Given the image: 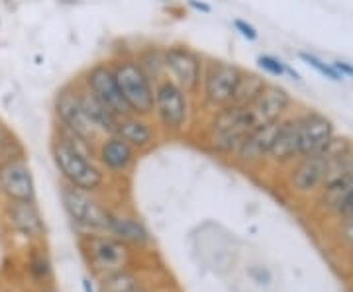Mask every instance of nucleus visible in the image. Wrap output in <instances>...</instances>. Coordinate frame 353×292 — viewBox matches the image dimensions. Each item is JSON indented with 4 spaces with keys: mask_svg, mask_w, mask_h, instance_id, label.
<instances>
[{
    "mask_svg": "<svg viewBox=\"0 0 353 292\" xmlns=\"http://www.w3.org/2000/svg\"><path fill=\"white\" fill-rule=\"evenodd\" d=\"M118 89L126 101L130 112L143 118L153 116V83L138 65L132 53H118L110 59Z\"/></svg>",
    "mask_w": 353,
    "mask_h": 292,
    "instance_id": "1",
    "label": "nucleus"
},
{
    "mask_svg": "<svg viewBox=\"0 0 353 292\" xmlns=\"http://www.w3.org/2000/svg\"><path fill=\"white\" fill-rule=\"evenodd\" d=\"M252 129H255V124L248 110L230 104L212 112L204 127V141L214 153L234 155Z\"/></svg>",
    "mask_w": 353,
    "mask_h": 292,
    "instance_id": "2",
    "label": "nucleus"
},
{
    "mask_svg": "<svg viewBox=\"0 0 353 292\" xmlns=\"http://www.w3.org/2000/svg\"><path fill=\"white\" fill-rule=\"evenodd\" d=\"M189 94L175 85L171 79H161L153 87V118L165 134H181L189 126L190 104Z\"/></svg>",
    "mask_w": 353,
    "mask_h": 292,
    "instance_id": "3",
    "label": "nucleus"
},
{
    "mask_svg": "<svg viewBox=\"0 0 353 292\" xmlns=\"http://www.w3.org/2000/svg\"><path fill=\"white\" fill-rule=\"evenodd\" d=\"M243 67L234 61L206 57L204 61V73H202V85L199 98L204 110L216 112L224 106H230L234 89L240 81Z\"/></svg>",
    "mask_w": 353,
    "mask_h": 292,
    "instance_id": "4",
    "label": "nucleus"
},
{
    "mask_svg": "<svg viewBox=\"0 0 353 292\" xmlns=\"http://www.w3.org/2000/svg\"><path fill=\"white\" fill-rule=\"evenodd\" d=\"M51 157L67 185L87 192L99 191L104 185V173L101 167L92 159H87L81 153L73 152L57 138L51 141Z\"/></svg>",
    "mask_w": 353,
    "mask_h": 292,
    "instance_id": "5",
    "label": "nucleus"
},
{
    "mask_svg": "<svg viewBox=\"0 0 353 292\" xmlns=\"http://www.w3.org/2000/svg\"><path fill=\"white\" fill-rule=\"evenodd\" d=\"M206 55L185 43H171L165 45V67L167 79H171L175 85L189 94L190 98H199L204 73Z\"/></svg>",
    "mask_w": 353,
    "mask_h": 292,
    "instance_id": "6",
    "label": "nucleus"
},
{
    "mask_svg": "<svg viewBox=\"0 0 353 292\" xmlns=\"http://www.w3.org/2000/svg\"><path fill=\"white\" fill-rule=\"evenodd\" d=\"M79 79L97 98H101L108 106V110L116 118H124V116L132 114L126 101H124V96H122V92L118 89L110 59L92 63L79 75Z\"/></svg>",
    "mask_w": 353,
    "mask_h": 292,
    "instance_id": "7",
    "label": "nucleus"
},
{
    "mask_svg": "<svg viewBox=\"0 0 353 292\" xmlns=\"http://www.w3.org/2000/svg\"><path fill=\"white\" fill-rule=\"evenodd\" d=\"M53 114L57 120V126H63L67 129H73L81 136H87L88 140L99 141L101 134L92 127L83 112V106L79 101V90H77V81L65 83L61 89H57L53 96Z\"/></svg>",
    "mask_w": 353,
    "mask_h": 292,
    "instance_id": "8",
    "label": "nucleus"
},
{
    "mask_svg": "<svg viewBox=\"0 0 353 292\" xmlns=\"http://www.w3.org/2000/svg\"><path fill=\"white\" fill-rule=\"evenodd\" d=\"M61 200H63L67 214L75 220L77 224L88 229H108V216L101 204L92 198V192L81 191L71 185L61 187Z\"/></svg>",
    "mask_w": 353,
    "mask_h": 292,
    "instance_id": "9",
    "label": "nucleus"
},
{
    "mask_svg": "<svg viewBox=\"0 0 353 292\" xmlns=\"http://www.w3.org/2000/svg\"><path fill=\"white\" fill-rule=\"evenodd\" d=\"M290 106H292V96L289 94V90L267 83L265 89L259 92V96L245 110L253 120L255 127H259L265 124L281 122L290 110Z\"/></svg>",
    "mask_w": 353,
    "mask_h": 292,
    "instance_id": "10",
    "label": "nucleus"
},
{
    "mask_svg": "<svg viewBox=\"0 0 353 292\" xmlns=\"http://www.w3.org/2000/svg\"><path fill=\"white\" fill-rule=\"evenodd\" d=\"M299 134H301V157L318 155L326 147L334 136V122L328 116L308 110L303 116H299Z\"/></svg>",
    "mask_w": 353,
    "mask_h": 292,
    "instance_id": "11",
    "label": "nucleus"
},
{
    "mask_svg": "<svg viewBox=\"0 0 353 292\" xmlns=\"http://www.w3.org/2000/svg\"><path fill=\"white\" fill-rule=\"evenodd\" d=\"M87 255L94 269L102 275L124 271L128 263V249L120 240L110 238H88L85 242Z\"/></svg>",
    "mask_w": 353,
    "mask_h": 292,
    "instance_id": "12",
    "label": "nucleus"
},
{
    "mask_svg": "<svg viewBox=\"0 0 353 292\" xmlns=\"http://www.w3.org/2000/svg\"><path fill=\"white\" fill-rule=\"evenodd\" d=\"M0 191L8 200H36V182L26 159L0 165Z\"/></svg>",
    "mask_w": 353,
    "mask_h": 292,
    "instance_id": "13",
    "label": "nucleus"
},
{
    "mask_svg": "<svg viewBox=\"0 0 353 292\" xmlns=\"http://www.w3.org/2000/svg\"><path fill=\"white\" fill-rule=\"evenodd\" d=\"M136 149L122 140L120 136L110 134L104 136L97 147V157L102 163V167H106L112 173H126L132 169V165L136 163Z\"/></svg>",
    "mask_w": 353,
    "mask_h": 292,
    "instance_id": "14",
    "label": "nucleus"
},
{
    "mask_svg": "<svg viewBox=\"0 0 353 292\" xmlns=\"http://www.w3.org/2000/svg\"><path fill=\"white\" fill-rule=\"evenodd\" d=\"M279 124L281 122H273V124H265V126L252 129L234 155L240 159L241 163H248V165L267 159V155L271 152V145L275 141V136H277Z\"/></svg>",
    "mask_w": 353,
    "mask_h": 292,
    "instance_id": "15",
    "label": "nucleus"
},
{
    "mask_svg": "<svg viewBox=\"0 0 353 292\" xmlns=\"http://www.w3.org/2000/svg\"><path fill=\"white\" fill-rule=\"evenodd\" d=\"M114 134L120 136L126 143H130L136 152H143V149H150L155 143L157 127L150 118L130 114L124 116V118H118Z\"/></svg>",
    "mask_w": 353,
    "mask_h": 292,
    "instance_id": "16",
    "label": "nucleus"
},
{
    "mask_svg": "<svg viewBox=\"0 0 353 292\" xmlns=\"http://www.w3.org/2000/svg\"><path fill=\"white\" fill-rule=\"evenodd\" d=\"M301 157V134H299V116L283 118L279 124L277 136L271 145L267 159L275 163H289L292 159Z\"/></svg>",
    "mask_w": 353,
    "mask_h": 292,
    "instance_id": "17",
    "label": "nucleus"
},
{
    "mask_svg": "<svg viewBox=\"0 0 353 292\" xmlns=\"http://www.w3.org/2000/svg\"><path fill=\"white\" fill-rule=\"evenodd\" d=\"M77 90H79V101L83 106V112L87 116V120L92 124V127L101 134V136H110L116 132V124H118V118L108 110V106L97 98L90 90L81 83V79L77 76Z\"/></svg>",
    "mask_w": 353,
    "mask_h": 292,
    "instance_id": "18",
    "label": "nucleus"
},
{
    "mask_svg": "<svg viewBox=\"0 0 353 292\" xmlns=\"http://www.w3.org/2000/svg\"><path fill=\"white\" fill-rule=\"evenodd\" d=\"M6 214L10 220V226L26 238H39L46 229L36 200H30V202L28 200H10Z\"/></svg>",
    "mask_w": 353,
    "mask_h": 292,
    "instance_id": "19",
    "label": "nucleus"
},
{
    "mask_svg": "<svg viewBox=\"0 0 353 292\" xmlns=\"http://www.w3.org/2000/svg\"><path fill=\"white\" fill-rule=\"evenodd\" d=\"M328 161L320 155H308L294 169L292 175V187L299 192H312L324 185Z\"/></svg>",
    "mask_w": 353,
    "mask_h": 292,
    "instance_id": "20",
    "label": "nucleus"
},
{
    "mask_svg": "<svg viewBox=\"0 0 353 292\" xmlns=\"http://www.w3.org/2000/svg\"><path fill=\"white\" fill-rule=\"evenodd\" d=\"M138 65L145 71V75L152 79L153 83L161 81L167 76V67H165V45L157 43H145L132 53Z\"/></svg>",
    "mask_w": 353,
    "mask_h": 292,
    "instance_id": "21",
    "label": "nucleus"
},
{
    "mask_svg": "<svg viewBox=\"0 0 353 292\" xmlns=\"http://www.w3.org/2000/svg\"><path fill=\"white\" fill-rule=\"evenodd\" d=\"M108 231L122 243H145L150 240L148 229L143 228L138 220L120 216V214L108 216Z\"/></svg>",
    "mask_w": 353,
    "mask_h": 292,
    "instance_id": "22",
    "label": "nucleus"
},
{
    "mask_svg": "<svg viewBox=\"0 0 353 292\" xmlns=\"http://www.w3.org/2000/svg\"><path fill=\"white\" fill-rule=\"evenodd\" d=\"M265 85H267V81H265L263 76L253 73V71H245L243 69L240 81H238V85L234 89L230 104L232 106H240V108H248L259 96V92L265 89Z\"/></svg>",
    "mask_w": 353,
    "mask_h": 292,
    "instance_id": "23",
    "label": "nucleus"
},
{
    "mask_svg": "<svg viewBox=\"0 0 353 292\" xmlns=\"http://www.w3.org/2000/svg\"><path fill=\"white\" fill-rule=\"evenodd\" d=\"M26 149L20 138L0 120V165L10 163L14 159H24Z\"/></svg>",
    "mask_w": 353,
    "mask_h": 292,
    "instance_id": "24",
    "label": "nucleus"
},
{
    "mask_svg": "<svg viewBox=\"0 0 353 292\" xmlns=\"http://www.w3.org/2000/svg\"><path fill=\"white\" fill-rule=\"evenodd\" d=\"M138 289V282L132 275H128L124 271L106 275L102 280V292H132Z\"/></svg>",
    "mask_w": 353,
    "mask_h": 292,
    "instance_id": "25",
    "label": "nucleus"
},
{
    "mask_svg": "<svg viewBox=\"0 0 353 292\" xmlns=\"http://www.w3.org/2000/svg\"><path fill=\"white\" fill-rule=\"evenodd\" d=\"M299 57H301L304 63L308 65V67H312L314 71H318V73L324 76V79H330V81H334V83H340V81H343V76H341L340 73L334 69V65L322 61V59H320L318 55H314V53H306V51H301V53H299Z\"/></svg>",
    "mask_w": 353,
    "mask_h": 292,
    "instance_id": "26",
    "label": "nucleus"
},
{
    "mask_svg": "<svg viewBox=\"0 0 353 292\" xmlns=\"http://www.w3.org/2000/svg\"><path fill=\"white\" fill-rule=\"evenodd\" d=\"M257 65H259V69H263L265 73L271 76H283L285 75V67H287L285 61H281L279 57L269 55V53L257 55Z\"/></svg>",
    "mask_w": 353,
    "mask_h": 292,
    "instance_id": "27",
    "label": "nucleus"
},
{
    "mask_svg": "<svg viewBox=\"0 0 353 292\" xmlns=\"http://www.w3.org/2000/svg\"><path fill=\"white\" fill-rule=\"evenodd\" d=\"M232 25L236 28V32L240 34L241 38H245L248 41H255V39L259 38V34H257L255 25L250 24L248 20H241V18H234V20H232Z\"/></svg>",
    "mask_w": 353,
    "mask_h": 292,
    "instance_id": "28",
    "label": "nucleus"
},
{
    "mask_svg": "<svg viewBox=\"0 0 353 292\" xmlns=\"http://www.w3.org/2000/svg\"><path fill=\"white\" fill-rule=\"evenodd\" d=\"M187 6L192 8L194 12L212 14V6H210L208 2H204V0H187Z\"/></svg>",
    "mask_w": 353,
    "mask_h": 292,
    "instance_id": "29",
    "label": "nucleus"
},
{
    "mask_svg": "<svg viewBox=\"0 0 353 292\" xmlns=\"http://www.w3.org/2000/svg\"><path fill=\"white\" fill-rule=\"evenodd\" d=\"M338 212H340L341 216L347 218L353 214V189L350 191V194L343 198V202L340 204V208H338Z\"/></svg>",
    "mask_w": 353,
    "mask_h": 292,
    "instance_id": "30",
    "label": "nucleus"
},
{
    "mask_svg": "<svg viewBox=\"0 0 353 292\" xmlns=\"http://www.w3.org/2000/svg\"><path fill=\"white\" fill-rule=\"evenodd\" d=\"M332 65L341 76H353V65L345 63V61H334Z\"/></svg>",
    "mask_w": 353,
    "mask_h": 292,
    "instance_id": "31",
    "label": "nucleus"
},
{
    "mask_svg": "<svg viewBox=\"0 0 353 292\" xmlns=\"http://www.w3.org/2000/svg\"><path fill=\"white\" fill-rule=\"evenodd\" d=\"M285 75L292 76V79H294V81H301V75H299V73H296V71H294V69H290L289 65H287V67H285Z\"/></svg>",
    "mask_w": 353,
    "mask_h": 292,
    "instance_id": "32",
    "label": "nucleus"
},
{
    "mask_svg": "<svg viewBox=\"0 0 353 292\" xmlns=\"http://www.w3.org/2000/svg\"><path fill=\"white\" fill-rule=\"evenodd\" d=\"M132 292H141V291H139V289H136V291H132Z\"/></svg>",
    "mask_w": 353,
    "mask_h": 292,
    "instance_id": "33",
    "label": "nucleus"
}]
</instances>
